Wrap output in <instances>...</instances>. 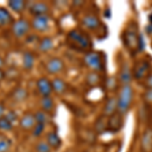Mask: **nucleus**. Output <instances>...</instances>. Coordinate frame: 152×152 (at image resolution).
Returning <instances> with one entry per match:
<instances>
[{
    "mask_svg": "<svg viewBox=\"0 0 152 152\" xmlns=\"http://www.w3.org/2000/svg\"><path fill=\"white\" fill-rule=\"evenodd\" d=\"M67 41L70 44V47L78 51H91L92 42L84 31L81 29L74 28L70 31L67 35Z\"/></svg>",
    "mask_w": 152,
    "mask_h": 152,
    "instance_id": "nucleus-1",
    "label": "nucleus"
},
{
    "mask_svg": "<svg viewBox=\"0 0 152 152\" xmlns=\"http://www.w3.org/2000/svg\"><path fill=\"white\" fill-rule=\"evenodd\" d=\"M139 39H140V34L138 33L137 23L131 21L129 26H127V28H125L122 35L124 45L130 52L135 53L139 50Z\"/></svg>",
    "mask_w": 152,
    "mask_h": 152,
    "instance_id": "nucleus-2",
    "label": "nucleus"
},
{
    "mask_svg": "<svg viewBox=\"0 0 152 152\" xmlns=\"http://www.w3.org/2000/svg\"><path fill=\"white\" fill-rule=\"evenodd\" d=\"M134 90L131 84L122 85L120 89L119 95L117 97L118 102V113L121 115H126L131 107L132 102H133Z\"/></svg>",
    "mask_w": 152,
    "mask_h": 152,
    "instance_id": "nucleus-3",
    "label": "nucleus"
},
{
    "mask_svg": "<svg viewBox=\"0 0 152 152\" xmlns=\"http://www.w3.org/2000/svg\"><path fill=\"white\" fill-rule=\"evenodd\" d=\"M84 64L94 72H102L104 69V59L102 52L89 51L83 57Z\"/></svg>",
    "mask_w": 152,
    "mask_h": 152,
    "instance_id": "nucleus-4",
    "label": "nucleus"
},
{
    "mask_svg": "<svg viewBox=\"0 0 152 152\" xmlns=\"http://www.w3.org/2000/svg\"><path fill=\"white\" fill-rule=\"evenodd\" d=\"M31 28V23H29L28 19L20 18L16 19V20H14L13 23L11 24V33L15 38L21 39L23 37L28 36Z\"/></svg>",
    "mask_w": 152,
    "mask_h": 152,
    "instance_id": "nucleus-5",
    "label": "nucleus"
},
{
    "mask_svg": "<svg viewBox=\"0 0 152 152\" xmlns=\"http://www.w3.org/2000/svg\"><path fill=\"white\" fill-rule=\"evenodd\" d=\"M133 76L136 80H142L151 73V63L149 61L142 59L135 64L133 69Z\"/></svg>",
    "mask_w": 152,
    "mask_h": 152,
    "instance_id": "nucleus-6",
    "label": "nucleus"
},
{
    "mask_svg": "<svg viewBox=\"0 0 152 152\" xmlns=\"http://www.w3.org/2000/svg\"><path fill=\"white\" fill-rule=\"evenodd\" d=\"M49 24H50V16L48 14L34 16L31 21V28L35 29L36 31H40V33H44L47 31L49 28Z\"/></svg>",
    "mask_w": 152,
    "mask_h": 152,
    "instance_id": "nucleus-7",
    "label": "nucleus"
},
{
    "mask_svg": "<svg viewBox=\"0 0 152 152\" xmlns=\"http://www.w3.org/2000/svg\"><path fill=\"white\" fill-rule=\"evenodd\" d=\"M124 126V119L123 115L120 113H116L113 116L107 118V131L113 132V133H117V132L121 131Z\"/></svg>",
    "mask_w": 152,
    "mask_h": 152,
    "instance_id": "nucleus-8",
    "label": "nucleus"
},
{
    "mask_svg": "<svg viewBox=\"0 0 152 152\" xmlns=\"http://www.w3.org/2000/svg\"><path fill=\"white\" fill-rule=\"evenodd\" d=\"M37 88H38L40 94L43 96H51V94L53 92L52 81L48 79L47 77H41L37 80Z\"/></svg>",
    "mask_w": 152,
    "mask_h": 152,
    "instance_id": "nucleus-9",
    "label": "nucleus"
},
{
    "mask_svg": "<svg viewBox=\"0 0 152 152\" xmlns=\"http://www.w3.org/2000/svg\"><path fill=\"white\" fill-rule=\"evenodd\" d=\"M65 64L60 58L53 57L46 63V70L50 74H58L64 69Z\"/></svg>",
    "mask_w": 152,
    "mask_h": 152,
    "instance_id": "nucleus-10",
    "label": "nucleus"
},
{
    "mask_svg": "<svg viewBox=\"0 0 152 152\" xmlns=\"http://www.w3.org/2000/svg\"><path fill=\"white\" fill-rule=\"evenodd\" d=\"M81 23L84 28H86L90 31H96L99 28H102V21L95 14H87L84 18H82Z\"/></svg>",
    "mask_w": 152,
    "mask_h": 152,
    "instance_id": "nucleus-11",
    "label": "nucleus"
},
{
    "mask_svg": "<svg viewBox=\"0 0 152 152\" xmlns=\"http://www.w3.org/2000/svg\"><path fill=\"white\" fill-rule=\"evenodd\" d=\"M19 127L20 129L24 130V131H29L33 130L34 127L36 126L37 122L35 119V115L33 113H26L23 117L19 119Z\"/></svg>",
    "mask_w": 152,
    "mask_h": 152,
    "instance_id": "nucleus-12",
    "label": "nucleus"
},
{
    "mask_svg": "<svg viewBox=\"0 0 152 152\" xmlns=\"http://www.w3.org/2000/svg\"><path fill=\"white\" fill-rule=\"evenodd\" d=\"M28 12L33 16L46 15L49 12V6L45 2H34L28 6Z\"/></svg>",
    "mask_w": 152,
    "mask_h": 152,
    "instance_id": "nucleus-13",
    "label": "nucleus"
},
{
    "mask_svg": "<svg viewBox=\"0 0 152 152\" xmlns=\"http://www.w3.org/2000/svg\"><path fill=\"white\" fill-rule=\"evenodd\" d=\"M133 78V72L130 69L128 63H123L120 70V76H119V81L121 82L122 85H127L130 84Z\"/></svg>",
    "mask_w": 152,
    "mask_h": 152,
    "instance_id": "nucleus-14",
    "label": "nucleus"
},
{
    "mask_svg": "<svg viewBox=\"0 0 152 152\" xmlns=\"http://www.w3.org/2000/svg\"><path fill=\"white\" fill-rule=\"evenodd\" d=\"M10 97L14 102L20 104V102H23L24 100H26V99L28 97V91L26 90V88L23 86H18L11 91Z\"/></svg>",
    "mask_w": 152,
    "mask_h": 152,
    "instance_id": "nucleus-15",
    "label": "nucleus"
},
{
    "mask_svg": "<svg viewBox=\"0 0 152 152\" xmlns=\"http://www.w3.org/2000/svg\"><path fill=\"white\" fill-rule=\"evenodd\" d=\"M118 112V102L116 96H111L107 99L104 107V112L102 115L105 117H111Z\"/></svg>",
    "mask_w": 152,
    "mask_h": 152,
    "instance_id": "nucleus-16",
    "label": "nucleus"
},
{
    "mask_svg": "<svg viewBox=\"0 0 152 152\" xmlns=\"http://www.w3.org/2000/svg\"><path fill=\"white\" fill-rule=\"evenodd\" d=\"M47 143L50 145L52 149H59L62 146V139L60 138V136L58 135L57 132L51 131L47 134V139H46Z\"/></svg>",
    "mask_w": 152,
    "mask_h": 152,
    "instance_id": "nucleus-17",
    "label": "nucleus"
},
{
    "mask_svg": "<svg viewBox=\"0 0 152 152\" xmlns=\"http://www.w3.org/2000/svg\"><path fill=\"white\" fill-rule=\"evenodd\" d=\"M7 6H8L14 13L19 14L26 9L28 2L23 1V0H9V1L7 2Z\"/></svg>",
    "mask_w": 152,
    "mask_h": 152,
    "instance_id": "nucleus-18",
    "label": "nucleus"
},
{
    "mask_svg": "<svg viewBox=\"0 0 152 152\" xmlns=\"http://www.w3.org/2000/svg\"><path fill=\"white\" fill-rule=\"evenodd\" d=\"M13 18H12L11 13L9 12L8 9L5 7L0 6V28H4V26H10L13 23Z\"/></svg>",
    "mask_w": 152,
    "mask_h": 152,
    "instance_id": "nucleus-19",
    "label": "nucleus"
},
{
    "mask_svg": "<svg viewBox=\"0 0 152 152\" xmlns=\"http://www.w3.org/2000/svg\"><path fill=\"white\" fill-rule=\"evenodd\" d=\"M52 87L53 91H55L57 94H64L68 89V85L65 80L59 77H55L52 80Z\"/></svg>",
    "mask_w": 152,
    "mask_h": 152,
    "instance_id": "nucleus-20",
    "label": "nucleus"
},
{
    "mask_svg": "<svg viewBox=\"0 0 152 152\" xmlns=\"http://www.w3.org/2000/svg\"><path fill=\"white\" fill-rule=\"evenodd\" d=\"M94 131L95 133L99 135L104 134L105 131H107V117L102 115V116H99L95 120Z\"/></svg>",
    "mask_w": 152,
    "mask_h": 152,
    "instance_id": "nucleus-21",
    "label": "nucleus"
},
{
    "mask_svg": "<svg viewBox=\"0 0 152 152\" xmlns=\"http://www.w3.org/2000/svg\"><path fill=\"white\" fill-rule=\"evenodd\" d=\"M35 66V56L31 52L26 51L23 54V68L26 71H31Z\"/></svg>",
    "mask_w": 152,
    "mask_h": 152,
    "instance_id": "nucleus-22",
    "label": "nucleus"
},
{
    "mask_svg": "<svg viewBox=\"0 0 152 152\" xmlns=\"http://www.w3.org/2000/svg\"><path fill=\"white\" fill-rule=\"evenodd\" d=\"M54 47V42L52 40V38L50 37H44L43 39L40 40V43H39V50L42 53H47L49 51H51Z\"/></svg>",
    "mask_w": 152,
    "mask_h": 152,
    "instance_id": "nucleus-23",
    "label": "nucleus"
},
{
    "mask_svg": "<svg viewBox=\"0 0 152 152\" xmlns=\"http://www.w3.org/2000/svg\"><path fill=\"white\" fill-rule=\"evenodd\" d=\"M141 146L144 149V151L148 152L152 149V132L146 131L145 133L142 136V140H141Z\"/></svg>",
    "mask_w": 152,
    "mask_h": 152,
    "instance_id": "nucleus-24",
    "label": "nucleus"
},
{
    "mask_svg": "<svg viewBox=\"0 0 152 152\" xmlns=\"http://www.w3.org/2000/svg\"><path fill=\"white\" fill-rule=\"evenodd\" d=\"M42 110L46 113H51L54 109V99L51 96H43L41 99Z\"/></svg>",
    "mask_w": 152,
    "mask_h": 152,
    "instance_id": "nucleus-25",
    "label": "nucleus"
},
{
    "mask_svg": "<svg viewBox=\"0 0 152 152\" xmlns=\"http://www.w3.org/2000/svg\"><path fill=\"white\" fill-rule=\"evenodd\" d=\"M34 115H35L36 122L39 124H43L46 126V125L49 123V121H50V119H49V114L46 112H44L43 110H41V111H37Z\"/></svg>",
    "mask_w": 152,
    "mask_h": 152,
    "instance_id": "nucleus-26",
    "label": "nucleus"
},
{
    "mask_svg": "<svg viewBox=\"0 0 152 152\" xmlns=\"http://www.w3.org/2000/svg\"><path fill=\"white\" fill-rule=\"evenodd\" d=\"M12 142L8 137L0 135V152H8L10 150Z\"/></svg>",
    "mask_w": 152,
    "mask_h": 152,
    "instance_id": "nucleus-27",
    "label": "nucleus"
},
{
    "mask_svg": "<svg viewBox=\"0 0 152 152\" xmlns=\"http://www.w3.org/2000/svg\"><path fill=\"white\" fill-rule=\"evenodd\" d=\"M100 82V76L97 72H90L86 76V83L90 86H95Z\"/></svg>",
    "mask_w": 152,
    "mask_h": 152,
    "instance_id": "nucleus-28",
    "label": "nucleus"
},
{
    "mask_svg": "<svg viewBox=\"0 0 152 152\" xmlns=\"http://www.w3.org/2000/svg\"><path fill=\"white\" fill-rule=\"evenodd\" d=\"M12 129H13V123H11L5 116L0 118V131L9 132Z\"/></svg>",
    "mask_w": 152,
    "mask_h": 152,
    "instance_id": "nucleus-29",
    "label": "nucleus"
},
{
    "mask_svg": "<svg viewBox=\"0 0 152 152\" xmlns=\"http://www.w3.org/2000/svg\"><path fill=\"white\" fill-rule=\"evenodd\" d=\"M36 152H51L52 148L47 143V141H39L35 146Z\"/></svg>",
    "mask_w": 152,
    "mask_h": 152,
    "instance_id": "nucleus-30",
    "label": "nucleus"
},
{
    "mask_svg": "<svg viewBox=\"0 0 152 152\" xmlns=\"http://www.w3.org/2000/svg\"><path fill=\"white\" fill-rule=\"evenodd\" d=\"M45 128H46L45 125L37 123L36 126L34 127V129L31 130V134H33L34 137H37V138H38V137H40L41 135L44 133V131H45Z\"/></svg>",
    "mask_w": 152,
    "mask_h": 152,
    "instance_id": "nucleus-31",
    "label": "nucleus"
},
{
    "mask_svg": "<svg viewBox=\"0 0 152 152\" xmlns=\"http://www.w3.org/2000/svg\"><path fill=\"white\" fill-rule=\"evenodd\" d=\"M7 119L9 120V121L11 122V123H14V122H16L18 120V113L15 111H13V110H10V111H8L6 113L5 115H4Z\"/></svg>",
    "mask_w": 152,
    "mask_h": 152,
    "instance_id": "nucleus-32",
    "label": "nucleus"
},
{
    "mask_svg": "<svg viewBox=\"0 0 152 152\" xmlns=\"http://www.w3.org/2000/svg\"><path fill=\"white\" fill-rule=\"evenodd\" d=\"M117 85H118V81L115 77H110L109 79L107 80V86L109 89H111V90L115 89Z\"/></svg>",
    "mask_w": 152,
    "mask_h": 152,
    "instance_id": "nucleus-33",
    "label": "nucleus"
},
{
    "mask_svg": "<svg viewBox=\"0 0 152 152\" xmlns=\"http://www.w3.org/2000/svg\"><path fill=\"white\" fill-rule=\"evenodd\" d=\"M144 87L146 89H150L152 88V72L146 77L145 81H144Z\"/></svg>",
    "mask_w": 152,
    "mask_h": 152,
    "instance_id": "nucleus-34",
    "label": "nucleus"
},
{
    "mask_svg": "<svg viewBox=\"0 0 152 152\" xmlns=\"http://www.w3.org/2000/svg\"><path fill=\"white\" fill-rule=\"evenodd\" d=\"M144 99L147 102H152V88L145 90V92H144Z\"/></svg>",
    "mask_w": 152,
    "mask_h": 152,
    "instance_id": "nucleus-35",
    "label": "nucleus"
},
{
    "mask_svg": "<svg viewBox=\"0 0 152 152\" xmlns=\"http://www.w3.org/2000/svg\"><path fill=\"white\" fill-rule=\"evenodd\" d=\"M4 112H5V107H4V104L2 102H0V118H2L4 116Z\"/></svg>",
    "mask_w": 152,
    "mask_h": 152,
    "instance_id": "nucleus-36",
    "label": "nucleus"
},
{
    "mask_svg": "<svg viewBox=\"0 0 152 152\" xmlns=\"http://www.w3.org/2000/svg\"><path fill=\"white\" fill-rule=\"evenodd\" d=\"M4 78H5V72L2 69H0V81H2Z\"/></svg>",
    "mask_w": 152,
    "mask_h": 152,
    "instance_id": "nucleus-37",
    "label": "nucleus"
},
{
    "mask_svg": "<svg viewBox=\"0 0 152 152\" xmlns=\"http://www.w3.org/2000/svg\"><path fill=\"white\" fill-rule=\"evenodd\" d=\"M4 64H5V62H4V59L0 56V69H2V68H3Z\"/></svg>",
    "mask_w": 152,
    "mask_h": 152,
    "instance_id": "nucleus-38",
    "label": "nucleus"
},
{
    "mask_svg": "<svg viewBox=\"0 0 152 152\" xmlns=\"http://www.w3.org/2000/svg\"><path fill=\"white\" fill-rule=\"evenodd\" d=\"M83 3H84V2H78V1H74V2H73V4H74V5H78V6H80Z\"/></svg>",
    "mask_w": 152,
    "mask_h": 152,
    "instance_id": "nucleus-39",
    "label": "nucleus"
},
{
    "mask_svg": "<svg viewBox=\"0 0 152 152\" xmlns=\"http://www.w3.org/2000/svg\"><path fill=\"white\" fill-rule=\"evenodd\" d=\"M149 24L152 26V13L150 14V15H149Z\"/></svg>",
    "mask_w": 152,
    "mask_h": 152,
    "instance_id": "nucleus-40",
    "label": "nucleus"
},
{
    "mask_svg": "<svg viewBox=\"0 0 152 152\" xmlns=\"http://www.w3.org/2000/svg\"><path fill=\"white\" fill-rule=\"evenodd\" d=\"M66 152H72V151H70V150H68V151H66Z\"/></svg>",
    "mask_w": 152,
    "mask_h": 152,
    "instance_id": "nucleus-41",
    "label": "nucleus"
},
{
    "mask_svg": "<svg viewBox=\"0 0 152 152\" xmlns=\"http://www.w3.org/2000/svg\"><path fill=\"white\" fill-rule=\"evenodd\" d=\"M151 46H152V44H151Z\"/></svg>",
    "mask_w": 152,
    "mask_h": 152,
    "instance_id": "nucleus-42",
    "label": "nucleus"
}]
</instances>
